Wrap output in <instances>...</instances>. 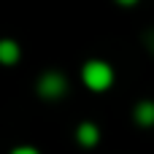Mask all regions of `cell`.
<instances>
[{
  "instance_id": "ba28073f",
  "label": "cell",
  "mask_w": 154,
  "mask_h": 154,
  "mask_svg": "<svg viewBox=\"0 0 154 154\" xmlns=\"http://www.w3.org/2000/svg\"><path fill=\"white\" fill-rule=\"evenodd\" d=\"M116 3H119V5H127V8H130V5H135L138 0H116Z\"/></svg>"
},
{
  "instance_id": "52a82bcc",
  "label": "cell",
  "mask_w": 154,
  "mask_h": 154,
  "mask_svg": "<svg viewBox=\"0 0 154 154\" xmlns=\"http://www.w3.org/2000/svg\"><path fill=\"white\" fill-rule=\"evenodd\" d=\"M146 46H149V51H154V30L146 32Z\"/></svg>"
},
{
  "instance_id": "277c9868",
  "label": "cell",
  "mask_w": 154,
  "mask_h": 154,
  "mask_svg": "<svg viewBox=\"0 0 154 154\" xmlns=\"http://www.w3.org/2000/svg\"><path fill=\"white\" fill-rule=\"evenodd\" d=\"M133 119L138 127H154V100H141L133 108Z\"/></svg>"
},
{
  "instance_id": "3957f363",
  "label": "cell",
  "mask_w": 154,
  "mask_h": 154,
  "mask_svg": "<svg viewBox=\"0 0 154 154\" xmlns=\"http://www.w3.org/2000/svg\"><path fill=\"white\" fill-rule=\"evenodd\" d=\"M76 141H79V146H87V149L97 146L100 143V127L95 122H81L76 127Z\"/></svg>"
},
{
  "instance_id": "8992f818",
  "label": "cell",
  "mask_w": 154,
  "mask_h": 154,
  "mask_svg": "<svg viewBox=\"0 0 154 154\" xmlns=\"http://www.w3.org/2000/svg\"><path fill=\"white\" fill-rule=\"evenodd\" d=\"M11 154H41L35 146H16V149H11Z\"/></svg>"
},
{
  "instance_id": "7a4b0ae2",
  "label": "cell",
  "mask_w": 154,
  "mask_h": 154,
  "mask_svg": "<svg viewBox=\"0 0 154 154\" xmlns=\"http://www.w3.org/2000/svg\"><path fill=\"white\" fill-rule=\"evenodd\" d=\"M35 89L43 100H60L68 95V76L60 70H46V73H41Z\"/></svg>"
},
{
  "instance_id": "6da1fadb",
  "label": "cell",
  "mask_w": 154,
  "mask_h": 154,
  "mask_svg": "<svg viewBox=\"0 0 154 154\" xmlns=\"http://www.w3.org/2000/svg\"><path fill=\"white\" fill-rule=\"evenodd\" d=\"M81 81L87 89L92 92H106L111 84H114V68L106 62V60H89L84 62L81 68Z\"/></svg>"
},
{
  "instance_id": "5b68a950",
  "label": "cell",
  "mask_w": 154,
  "mask_h": 154,
  "mask_svg": "<svg viewBox=\"0 0 154 154\" xmlns=\"http://www.w3.org/2000/svg\"><path fill=\"white\" fill-rule=\"evenodd\" d=\"M22 57V49L14 38H0V65H16Z\"/></svg>"
}]
</instances>
